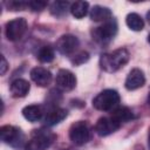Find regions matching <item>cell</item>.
Segmentation results:
<instances>
[{
  "label": "cell",
  "instance_id": "obj_22",
  "mask_svg": "<svg viewBox=\"0 0 150 150\" xmlns=\"http://www.w3.org/2000/svg\"><path fill=\"white\" fill-rule=\"evenodd\" d=\"M88 60H89V54H88L87 52H80V53L75 54V55L70 59L71 63H73V64H75V66L82 64V63L87 62Z\"/></svg>",
  "mask_w": 150,
  "mask_h": 150
},
{
  "label": "cell",
  "instance_id": "obj_2",
  "mask_svg": "<svg viewBox=\"0 0 150 150\" xmlns=\"http://www.w3.org/2000/svg\"><path fill=\"white\" fill-rule=\"evenodd\" d=\"M56 139V135L46 129L34 130L29 141L26 143V150H46Z\"/></svg>",
  "mask_w": 150,
  "mask_h": 150
},
{
  "label": "cell",
  "instance_id": "obj_13",
  "mask_svg": "<svg viewBox=\"0 0 150 150\" xmlns=\"http://www.w3.org/2000/svg\"><path fill=\"white\" fill-rule=\"evenodd\" d=\"M30 86L23 79H16L11 83V93L14 97H23L28 94Z\"/></svg>",
  "mask_w": 150,
  "mask_h": 150
},
{
  "label": "cell",
  "instance_id": "obj_28",
  "mask_svg": "<svg viewBox=\"0 0 150 150\" xmlns=\"http://www.w3.org/2000/svg\"><path fill=\"white\" fill-rule=\"evenodd\" d=\"M148 41H149V43H150V34L148 35Z\"/></svg>",
  "mask_w": 150,
  "mask_h": 150
},
{
  "label": "cell",
  "instance_id": "obj_11",
  "mask_svg": "<svg viewBox=\"0 0 150 150\" xmlns=\"http://www.w3.org/2000/svg\"><path fill=\"white\" fill-rule=\"evenodd\" d=\"M144 83H145L144 73L138 68H134L128 74L125 82H124V86L128 90H136V89L143 87Z\"/></svg>",
  "mask_w": 150,
  "mask_h": 150
},
{
  "label": "cell",
  "instance_id": "obj_3",
  "mask_svg": "<svg viewBox=\"0 0 150 150\" xmlns=\"http://www.w3.org/2000/svg\"><path fill=\"white\" fill-rule=\"evenodd\" d=\"M118 103H120V95L116 90L112 89H105L101 91L93 100V107L102 111H109L114 109Z\"/></svg>",
  "mask_w": 150,
  "mask_h": 150
},
{
  "label": "cell",
  "instance_id": "obj_29",
  "mask_svg": "<svg viewBox=\"0 0 150 150\" xmlns=\"http://www.w3.org/2000/svg\"><path fill=\"white\" fill-rule=\"evenodd\" d=\"M149 148H150V135H149Z\"/></svg>",
  "mask_w": 150,
  "mask_h": 150
},
{
  "label": "cell",
  "instance_id": "obj_14",
  "mask_svg": "<svg viewBox=\"0 0 150 150\" xmlns=\"http://www.w3.org/2000/svg\"><path fill=\"white\" fill-rule=\"evenodd\" d=\"M68 115V111L66 109L62 108H54L52 110H49L45 117V123L47 125H55L57 123H60L61 121H63Z\"/></svg>",
  "mask_w": 150,
  "mask_h": 150
},
{
  "label": "cell",
  "instance_id": "obj_27",
  "mask_svg": "<svg viewBox=\"0 0 150 150\" xmlns=\"http://www.w3.org/2000/svg\"><path fill=\"white\" fill-rule=\"evenodd\" d=\"M148 102H149V104H150V93H149V96H148Z\"/></svg>",
  "mask_w": 150,
  "mask_h": 150
},
{
  "label": "cell",
  "instance_id": "obj_21",
  "mask_svg": "<svg viewBox=\"0 0 150 150\" xmlns=\"http://www.w3.org/2000/svg\"><path fill=\"white\" fill-rule=\"evenodd\" d=\"M68 7H69L68 1H55L50 5V12L55 16H62L67 13Z\"/></svg>",
  "mask_w": 150,
  "mask_h": 150
},
{
  "label": "cell",
  "instance_id": "obj_10",
  "mask_svg": "<svg viewBox=\"0 0 150 150\" xmlns=\"http://www.w3.org/2000/svg\"><path fill=\"white\" fill-rule=\"evenodd\" d=\"M120 127L121 123H118L114 117H101L95 124V131L100 136H108L115 132Z\"/></svg>",
  "mask_w": 150,
  "mask_h": 150
},
{
  "label": "cell",
  "instance_id": "obj_1",
  "mask_svg": "<svg viewBox=\"0 0 150 150\" xmlns=\"http://www.w3.org/2000/svg\"><path fill=\"white\" fill-rule=\"evenodd\" d=\"M130 54L125 48H118L111 53L102 54L100 57V66L108 73L117 71L129 61Z\"/></svg>",
  "mask_w": 150,
  "mask_h": 150
},
{
  "label": "cell",
  "instance_id": "obj_5",
  "mask_svg": "<svg viewBox=\"0 0 150 150\" xmlns=\"http://www.w3.org/2000/svg\"><path fill=\"white\" fill-rule=\"evenodd\" d=\"M117 33V23L115 20L110 19L105 21L102 26H98L91 30L93 39L98 43H108L114 39Z\"/></svg>",
  "mask_w": 150,
  "mask_h": 150
},
{
  "label": "cell",
  "instance_id": "obj_6",
  "mask_svg": "<svg viewBox=\"0 0 150 150\" xmlns=\"http://www.w3.org/2000/svg\"><path fill=\"white\" fill-rule=\"evenodd\" d=\"M69 138L76 145H83L90 139V128L87 122L79 121L71 124L69 129Z\"/></svg>",
  "mask_w": 150,
  "mask_h": 150
},
{
  "label": "cell",
  "instance_id": "obj_19",
  "mask_svg": "<svg viewBox=\"0 0 150 150\" xmlns=\"http://www.w3.org/2000/svg\"><path fill=\"white\" fill-rule=\"evenodd\" d=\"M111 117H114L118 123H123V122H128V121L132 120L134 118V114L129 108L120 107L116 110H114V112L111 114Z\"/></svg>",
  "mask_w": 150,
  "mask_h": 150
},
{
  "label": "cell",
  "instance_id": "obj_15",
  "mask_svg": "<svg viewBox=\"0 0 150 150\" xmlns=\"http://www.w3.org/2000/svg\"><path fill=\"white\" fill-rule=\"evenodd\" d=\"M90 19L93 21H108L111 19V11L107 7L96 5L90 9Z\"/></svg>",
  "mask_w": 150,
  "mask_h": 150
},
{
  "label": "cell",
  "instance_id": "obj_24",
  "mask_svg": "<svg viewBox=\"0 0 150 150\" xmlns=\"http://www.w3.org/2000/svg\"><path fill=\"white\" fill-rule=\"evenodd\" d=\"M8 7L12 11H22L23 8L27 7V2H25V1H11L8 4Z\"/></svg>",
  "mask_w": 150,
  "mask_h": 150
},
{
  "label": "cell",
  "instance_id": "obj_20",
  "mask_svg": "<svg viewBox=\"0 0 150 150\" xmlns=\"http://www.w3.org/2000/svg\"><path fill=\"white\" fill-rule=\"evenodd\" d=\"M54 56H55L54 49L52 47H49V46H45V47L40 48V50L38 52V55H36L38 60L40 62H42V63L52 62L54 60Z\"/></svg>",
  "mask_w": 150,
  "mask_h": 150
},
{
  "label": "cell",
  "instance_id": "obj_7",
  "mask_svg": "<svg viewBox=\"0 0 150 150\" xmlns=\"http://www.w3.org/2000/svg\"><path fill=\"white\" fill-rule=\"evenodd\" d=\"M27 30V21L23 18H16L6 23V38L9 41H19Z\"/></svg>",
  "mask_w": 150,
  "mask_h": 150
},
{
  "label": "cell",
  "instance_id": "obj_26",
  "mask_svg": "<svg viewBox=\"0 0 150 150\" xmlns=\"http://www.w3.org/2000/svg\"><path fill=\"white\" fill-rule=\"evenodd\" d=\"M146 19H148V21H149V23H150V11L146 13Z\"/></svg>",
  "mask_w": 150,
  "mask_h": 150
},
{
  "label": "cell",
  "instance_id": "obj_18",
  "mask_svg": "<svg viewBox=\"0 0 150 150\" xmlns=\"http://www.w3.org/2000/svg\"><path fill=\"white\" fill-rule=\"evenodd\" d=\"M89 9V4L87 1H75L70 6V13L76 19H82L87 15Z\"/></svg>",
  "mask_w": 150,
  "mask_h": 150
},
{
  "label": "cell",
  "instance_id": "obj_9",
  "mask_svg": "<svg viewBox=\"0 0 150 150\" xmlns=\"http://www.w3.org/2000/svg\"><path fill=\"white\" fill-rule=\"evenodd\" d=\"M77 47H79V39L71 34H64L60 36L59 40L56 41V49L63 55H69L74 53Z\"/></svg>",
  "mask_w": 150,
  "mask_h": 150
},
{
  "label": "cell",
  "instance_id": "obj_17",
  "mask_svg": "<svg viewBox=\"0 0 150 150\" xmlns=\"http://www.w3.org/2000/svg\"><path fill=\"white\" fill-rule=\"evenodd\" d=\"M125 23L131 30L135 32H139L144 28V21L137 13H129L125 18Z\"/></svg>",
  "mask_w": 150,
  "mask_h": 150
},
{
  "label": "cell",
  "instance_id": "obj_4",
  "mask_svg": "<svg viewBox=\"0 0 150 150\" xmlns=\"http://www.w3.org/2000/svg\"><path fill=\"white\" fill-rule=\"evenodd\" d=\"M0 137L1 141L6 144H9L13 148L20 149L25 144V135L21 129L13 125H4L0 128Z\"/></svg>",
  "mask_w": 150,
  "mask_h": 150
},
{
  "label": "cell",
  "instance_id": "obj_8",
  "mask_svg": "<svg viewBox=\"0 0 150 150\" xmlns=\"http://www.w3.org/2000/svg\"><path fill=\"white\" fill-rule=\"evenodd\" d=\"M55 83L59 89L69 91L76 87V76L68 69H60L56 74Z\"/></svg>",
  "mask_w": 150,
  "mask_h": 150
},
{
  "label": "cell",
  "instance_id": "obj_16",
  "mask_svg": "<svg viewBox=\"0 0 150 150\" xmlns=\"http://www.w3.org/2000/svg\"><path fill=\"white\" fill-rule=\"evenodd\" d=\"M22 115L27 121L36 122L42 117L43 111H42V108L40 105L32 104V105H27V107H25L22 109Z\"/></svg>",
  "mask_w": 150,
  "mask_h": 150
},
{
  "label": "cell",
  "instance_id": "obj_12",
  "mask_svg": "<svg viewBox=\"0 0 150 150\" xmlns=\"http://www.w3.org/2000/svg\"><path fill=\"white\" fill-rule=\"evenodd\" d=\"M30 79L40 87H47L52 81V73L43 67H35L30 70Z\"/></svg>",
  "mask_w": 150,
  "mask_h": 150
},
{
  "label": "cell",
  "instance_id": "obj_25",
  "mask_svg": "<svg viewBox=\"0 0 150 150\" xmlns=\"http://www.w3.org/2000/svg\"><path fill=\"white\" fill-rule=\"evenodd\" d=\"M7 68H8V63H7V60L5 59V56H4V55H1V66H0V74H1V75H4V74L6 73V70H7Z\"/></svg>",
  "mask_w": 150,
  "mask_h": 150
},
{
  "label": "cell",
  "instance_id": "obj_23",
  "mask_svg": "<svg viewBox=\"0 0 150 150\" xmlns=\"http://www.w3.org/2000/svg\"><path fill=\"white\" fill-rule=\"evenodd\" d=\"M46 6H47V2L41 1V0H32V1L27 2V7L30 8L32 11H35V12H40V11L45 9Z\"/></svg>",
  "mask_w": 150,
  "mask_h": 150
}]
</instances>
